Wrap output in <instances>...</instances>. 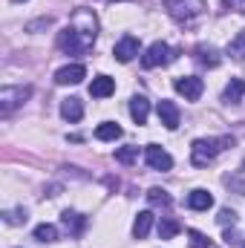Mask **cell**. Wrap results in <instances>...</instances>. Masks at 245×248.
<instances>
[{
  "mask_svg": "<svg viewBox=\"0 0 245 248\" xmlns=\"http://www.w3.org/2000/svg\"><path fill=\"white\" fill-rule=\"evenodd\" d=\"M98 38V20L90 9H78L69 20V26L61 32L58 46L69 55H87Z\"/></svg>",
  "mask_w": 245,
  "mask_h": 248,
  "instance_id": "obj_1",
  "label": "cell"
},
{
  "mask_svg": "<svg viewBox=\"0 0 245 248\" xmlns=\"http://www.w3.org/2000/svg\"><path fill=\"white\" fill-rule=\"evenodd\" d=\"M225 147H234V136H222V139H196L190 147V162L193 168H208Z\"/></svg>",
  "mask_w": 245,
  "mask_h": 248,
  "instance_id": "obj_2",
  "label": "cell"
},
{
  "mask_svg": "<svg viewBox=\"0 0 245 248\" xmlns=\"http://www.w3.org/2000/svg\"><path fill=\"white\" fill-rule=\"evenodd\" d=\"M176 55H179V52H176V49H170L165 41H156V44H150V46L144 49L141 63H144L147 69H153V66H165V63H170Z\"/></svg>",
  "mask_w": 245,
  "mask_h": 248,
  "instance_id": "obj_3",
  "label": "cell"
},
{
  "mask_svg": "<svg viewBox=\"0 0 245 248\" xmlns=\"http://www.w3.org/2000/svg\"><path fill=\"white\" fill-rule=\"evenodd\" d=\"M176 20H193L205 12V0H165Z\"/></svg>",
  "mask_w": 245,
  "mask_h": 248,
  "instance_id": "obj_4",
  "label": "cell"
},
{
  "mask_svg": "<svg viewBox=\"0 0 245 248\" xmlns=\"http://www.w3.org/2000/svg\"><path fill=\"white\" fill-rule=\"evenodd\" d=\"M29 95H32L29 87H3V90H0V113L9 116V113H12L15 107H20Z\"/></svg>",
  "mask_w": 245,
  "mask_h": 248,
  "instance_id": "obj_5",
  "label": "cell"
},
{
  "mask_svg": "<svg viewBox=\"0 0 245 248\" xmlns=\"http://www.w3.org/2000/svg\"><path fill=\"white\" fill-rule=\"evenodd\" d=\"M144 159H147V165L153 170H170L173 168V156L165 147H159V144H147L144 147Z\"/></svg>",
  "mask_w": 245,
  "mask_h": 248,
  "instance_id": "obj_6",
  "label": "cell"
},
{
  "mask_svg": "<svg viewBox=\"0 0 245 248\" xmlns=\"http://www.w3.org/2000/svg\"><path fill=\"white\" fill-rule=\"evenodd\" d=\"M176 93L184 95L187 101H199V95H202V90H205V84H202V78H196V75H182V78H176Z\"/></svg>",
  "mask_w": 245,
  "mask_h": 248,
  "instance_id": "obj_7",
  "label": "cell"
},
{
  "mask_svg": "<svg viewBox=\"0 0 245 248\" xmlns=\"http://www.w3.org/2000/svg\"><path fill=\"white\" fill-rule=\"evenodd\" d=\"M113 55H116V61H133L136 55H138V38H133V35H124L122 41L116 44V49H113Z\"/></svg>",
  "mask_w": 245,
  "mask_h": 248,
  "instance_id": "obj_8",
  "label": "cell"
},
{
  "mask_svg": "<svg viewBox=\"0 0 245 248\" xmlns=\"http://www.w3.org/2000/svg\"><path fill=\"white\" fill-rule=\"evenodd\" d=\"M84 78H87V69H84L81 63H66V66H61V69L55 72V81L63 84V87H66V84H81Z\"/></svg>",
  "mask_w": 245,
  "mask_h": 248,
  "instance_id": "obj_9",
  "label": "cell"
},
{
  "mask_svg": "<svg viewBox=\"0 0 245 248\" xmlns=\"http://www.w3.org/2000/svg\"><path fill=\"white\" fill-rule=\"evenodd\" d=\"M156 113H159V119H162V124L168 127V130H176L179 127V107L173 104V101H159V107H156Z\"/></svg>",
  "mask_w": 245,
  "mask_h": 248,
  "instance_id": "obj_10",
  "label": "cell"
},
{
  "mask_svg": "<svg viewBox=\"0 0 245 248\" xmlns=\"http://www.w3.org/2000/svg\"><path fill=\"white\" fill-rule=\"evenodd\" d=\"M113 93H116V81H113L110 75L92 78V84H90V95H92V98H110Z\"/></svg>",
  "mask_w": 245,
  "mask_h": 248,
  "instance_id": "obj_11",
  "label": "cell"
},
{
  "mask_svg": "<svg viewBox=\"0 0 245 248\" xmlns=\"http://www.w3.org/2000/svg\"><path fill=\"white\" fill-rule=\"evenodd\" d=\"M130 116L136 124H147V116H150V101L144 95H133L130 98Z\"/></svg>",
  "mask_w": 245,
  "mask_h": 248,
  "instance_id": "obj_12",
  "label": "cell"
},
{
  "mask_svg": "<svg viewBox=\"0 0 245 248\" xmlns=\"http://www.w3.org/2000/svg\"><path fill=\"white\" fill-rule=\"evenodd\" d=\"M187 208H193V211H208V208H214V196H211L208 190L196 187V190L187 193Z\"/></svg>",
  "mask_w": 245,
  "mask_h": 248,
  "instance_id": "obj_13",
  "label": "cell"
},
{
  "mask_svg": "<svg viewBox=\"0 0 245 248\" xmlns=\"http://www.w3.org/2000/svg\"><path fill=\"white\" fill-rule=\"evenodd\" d=\"M61 116L66 122H81L84 119V104L78 98H63L61 101Z\"/></svg>",
  "mask_w": 245,
  "mask_h": 248,
  "instance_id": "obj_14",
  "label": "cell"
},
{
  "mask_svg": "<svg viewBox=\"0 0 245 248\" xmlns=\"http://www.w3.org/2000/svg\"><path fill=\"white\" fill-rule=\"evenodd\" d=\"M243 95H245V81L243 78H231L228 87H225V93H222V101H228V104H240Z\"/></svg>",
  "mask_w": 245,
  "mask_h": 248,
  "instance_id": "obj_15",
  "label": "cell"
},
{
  "mask_svg": "<svg viewBox=\"0 0 245 248\" xmlns=\"http://www.w3.org/2000/svg\"><path fill=\"white\" fill-rule=\"evenodd\" d=\"M61 222H63V228H66L72 237H78V234L84 231V225H87V219H84L81 214H75V211H63V214H61Z\"/></svg>",
  "mask_w": 245,
  "mask_h": 248,
  "instance_id": "obj_16",
  "label": "cell"
},
{
  "mask_svg": "<svg viewBox=\"0 0 245 248\" xmlns=\"http://www.w3.org/2000/svg\"><path fill=\"white\" fill-rule=\"evenodd\" d=\"M150 228H153V214H150V211H141V214L136 217V222H133V237H136V240H144V237L150 234Z\"/></svg>",
  "mask_w": 245,
  "mask_h": 248,
  "instance_id": "obj_17",
  "label": "cell"
},
{
  "mask_svg": "<svg viewBox=\"0 0 245 248\" xmlns=\"http://www.w3.org/2000/svg\"><path fill=\"white\" fill-rule=\"evenodd\" d=\"M95 139H101V141H116V139H122V127L113 122H104L95 127Z\"/></svg>",
  "mask_w": 245,
  "mask_h": 248,
  "instance_id": "obj_18",
  "label": "cell"
},
{
  "mask_svg": "<svg viewBox=\"0 0 245 248\" xmlns=\"http://www.w3.org/2000/svg\"><path fill=\"white\" fill-rule=\"evenodd\" d=\"M147 202H150L153 208H168V205H170V193L162 190V187H150V190H147Z\"/></svg>",
  "mask_w": 245,
  "mask_h": 248,
  "instance_id": "obj_19",
  "label": "cell"
},
{
  "mask_svg": "<svg viewBox=\"0 0 245 248\" xmlns=\"http://www.w3.org/2000/svg\"><path fill=\"white\" fill-rule=\"evenodd\" d=\"M179 231H182V225H179L176 219H162V222H159V237H162V240H173Z\"/></svg>",
  "mask_w": 245,
  "mask_h": 248,
  "instance_id": "obj_20",
  "label": "cell"
},
{
  "mask_svg": "<svg viewBox=\"0 0 245 248\" xmlns=\"http://www.w3.org/2000/svg\"><path fill=\"white\" fill-rule=\"evenodd\" d=\"M35 240H41V243H55V240H58V228L49 225V222H44V225L35 228Z\"/></svg>",
  "mask_w": 245,
  "mask_h": 248,
  "instance_id": "obj_21",
  "label": "cell"
},
{
  "mask_svg": "<svg viewBox=\"0 0 245 248\" xmlns=\"http://www.w3.org/2000/svg\"><path fill=\"white\" fill-rule=\"evenodd\" d=\"M228 55H234L237 61H245V29L228 44Z\"/></svg>",
  "mask_w": 245,
  "mask_h": 248,
  "instance_id": "obj_22",
  "label": "cell"
},
{
  "mask_svg": "<svg viewBox=\"0 0 245 248\" xmlns=\"http://www.w3.org/2000/svg\"><path fill=\"white\" fill-rule=\"evenodd\" d=\"M136 159H138V147L136 144H127V147L116 150V162H122V165H133Z\"/></svg>",
  "mask_w": 245,
  "mask_h": 248,
  "instance_id": "obj_23",
  "label": "cell"
},
{
  "mask_svg": "<svg viewBox=\"0 0 245 248\" xmlns=\"http://www.w3.org/2000/svg\"><path fill=\"white\" fill-rule=\"evenodd\" d=\"M196 55H199V61L208 63V66H216V63H219V55H216L211 46H199V49H196Z\"/></svg>",
  "mask_w": 245,
  "mask_h": 248,
  "instance_id": "obj_24",
  "label": "cell"
},
{
  "mask_svg": "<svg viewBox=\"0 0 245 248\" xmlns=\"http://www.w3.org/2000/svg\"><path fill=\"white\" fill-rule=\"evenodd\" d=\"M187 237H190V248H211V240L199 231H187Z\"/></svg>",
  "mask_w": 245,
  "mask_h": 248,
  "instance_id": "obj_25",
  "label": "cell"
},
{
  "mask_svg": "<svg viewBox=\"0 0 245 248\" xmlns=\"http://www.w3.org/2000/svg\"><path fill=\"white\" fill-rule=\"evenodd\" d=\"M3 217H6V222H9V225H17V222H26V211H23V208H17V211H6Z\"/></svg>",
  "mask_w": 245,
  "mask_h": 248,
  "instance_id": "obj_26",
  "label": "cell"
},
{
  "mask_svg": "<svg viewBox=\"0 0 245 248\" xmlns=\"http://www.w3.org/2000/svg\"><path fill=\"white\" fill-rule=\"evenodd\" d=\"M216 219H219V225H234V222H237V217H234V211H228V208H222Z\"/></svg>",
  "mask_w": 245,
  "mask_h": 248,
  "instance_id": "obj_27",
  "label": "cell"
},
{
  "mask_svg": "<svg viewBox=\"0 0 245 248\" xmlns=\"http://www.w3.org/2000/svg\"><path fill=\"white\" fill-rule=\"evenodd\" d=\"M44 26H52V17H41V20L29 23V32H35V29H44Z\"/></svg>",
  "mask_w": 245,
  "mask_h": 248,
  "instance_id": "obj_28",
  "label": "cell"
},
{
  "mask_svg": "<svg viewBox=\"0 0 245 248\" xmlns=\"http://www.w3.org/2000/svg\"><path fill=\"white\" fill-rule=\"evenodd\" d=\"M234 187H237V190H245V185H243V182H234Z\"/></svg>",
  "mask_w": 245,
  "mask_h": 248,
  "instance_id": "obj_29",
  "label": "cell"
},
{
  "mask_svg": "<svg viewBox=\"0 0 245 248\" xmlns=\"http://www.w3.org/2000/svg\"><path fill=\"white\" fill-rule=\"evenodd\" d=\"M234 3H240V0H225V6H234Z\"/></svg>",
  "mask_w": 245,
  "mask_h": 248,
  "instance_id": "obj_30",
  "label": "cell"
},
{
  "mask_svg": "<svg viewBox=\"0 0 245 248\" xmlns=\"http://www.w3.org/2000/svg\"><path fill=\"white\" fill-rule=\"evenodd\" d=\"M15 3H23V0H15Z\"/></svg>",
  "mask_w": 245,
  "mask_h": 248,
  "instance_id": "obj_31",
  "label": "cell"
},
{
  "mask_svg": "<svg viewBox=\"0 0 245 248\" xmlns=\"http://www.w3.org/2000/svg\"><path fill=\"white\" fill-rule=\"evenodd\" d=\"M243 248H245V243H243Z\"/></svg>",
  "mask_w": 245,
  "mask_h": 248,
  "instance_id": "obj_32",
  "label": "cell"
}]
</instances>
